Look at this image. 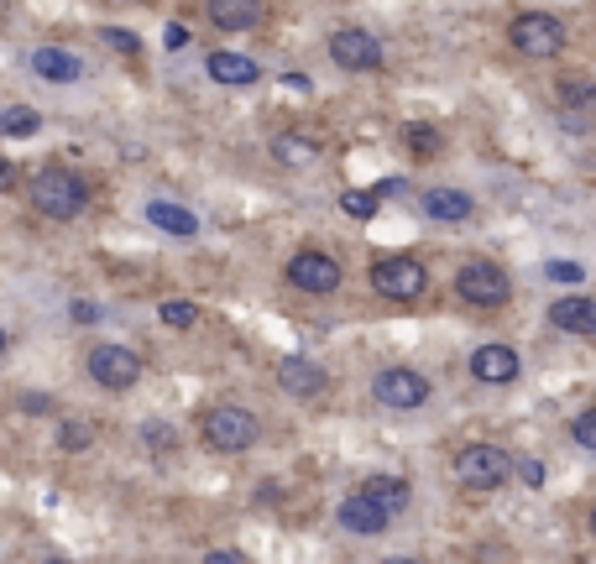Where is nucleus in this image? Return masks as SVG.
<instances>
[{"label": "nucleus", "instance_id": "f257e3e1", "mask_svg": "<svg viewBox=\"0 0 596 564\" xmlns=\"http://www.w3.org/2000/svg\"><path fill=\"white\" fill-rule=\"evenodd\" d=\"M32 204H37V215H48V220H74L89 204V178L74 168H42L32 178Z\"/></svg>", "mask_w": 596, "mask_h": 564}, {"label": "nucleus", "instance_id": "f03ea898", "mask_svg": "<svg viewBox=\"0 0 596 564\" xmlns=\"http://www.w3.org/2000/svg\"><path fill=\"white\" fill-rule=\"evenodd\" d=\"M257 434H262L257 413H246V408H236V403H220V408L204 413V444H210V450H220V455L251 450V444H257Z\"/></svg>", "mask_w": 596, "mask_h": 564}, {"label": "nucleus", "instance_id": "7ed1b4c3", "mask_svg": "<svg viewBox=\"0 0 596 564\" xmlns=\"http://www.w3.org/2000/svg\"><path fill=\"white\" fill-rule=\"evenodd\" d=\"M508 37H513V47H518L523 58H539V63L565 53V21L549 16V11H523V16H513Z\"/></svg>", "mask_w": 596, "mask_h": 564}, {"label": "nucleus", "instance_id": "20e7f679", "mask_svg": "<svg viewBox=\"0 0 596 564\" xmlns=\"http://www.w3.org/2000/svg\"><path fill=\"white\" fill-rule=\"evenodd\" d=\"M455 293H461L471 309H502V303L513 298V277L497 262H461V272H455Z\"/></svg>", "mask_w": 596, "mask_h": 564}, {"label": "nucleus", "instance_id": "39448f33", "mask_svg": "<svg viewBox=\"0 0 596 564\" xmlns=\"http://www.w3.org/2000/svg\"><path fill=\"white\" fill-rule=\"evenodd\" d=\"M450 470H455V481H461L466 491H497L502 481L513 476V460L502 455L497 444H466Z\"/></svg>", "mask_w": 596, "mask_h": 564}, {"label": "nucleus", "instance_id": "423d86ee", "mask_svg": "<svg viewBox=\"0 0 596 564\" xmlns=\"http://www.w3.org/2000/svg\"><path fill=\"white\" fill-rule=\"evenodd\" d=\"M429 376L424 371H414V366H387V371H377L372 376V397L382 408H393V413H414V408H424L429 403Z\"/></svg>", "mask_w": 596, "mask_h": 564}, {"label": "nucleus", "instance_id": "0eeeda50", "mask_svg": "<svg viewBox=\"0 0 596 564\" xmlns=\"http://www.w3.org/2000/svg\"><path fill=\"white\" fill-rule=\"evenodd\" d=\"M372 288L393 303H408L429 288V272H424V262H414V256H382V262H372Z\"/></svg>", "mask_w": 596, "mask_h": 564}, {"label": "nucleus", "instance_id": "6e6552de", "mask_svg": "<svg viewBox=\"0 0 596 564\" xmlns=\"http://www.w3.org/2000/svg\"><path fill=\"white\" fill-rule=\"evenodd\" d=\"M288 282L298 293L325 298V293H335L340 282H346V272H340V262L325 256V251H298V256H288Z\"/></svg>", "mask_w": 596, "mask_h": 564}, {"label": "nucleus", "instance_id": "1a4fd4ad", "mask_svg": "<svg viewBox=\"0 0 596 564\" xmlns=\"http://www.w3.org/2000/svg\"><path fill=\"white\" fill-rule=\"evenodd\" d=\"M84 366H89V376H95L100 387H110V392H126V387H136V376H142V356H136V350H126V345H95Z\"/></svg>", "mask_w": 596, "mask_h": 564}, {"label": "nucleus", "instance_id": "9d476101", "mask_svg": "<svg viewBox=\"0 0 596 564\" xmlns=\"http://www.w3.org/2000/svg\"><path fill=\"white\" fill-rule=\"evenodd\" d=\"M330 58L335 68H346V74H372V68H382V42L372 32H361V27H340L330 37Z\"/></svg>", "mask_w": 596, "mask_h": 564}, {"label": "nucleus", "instance_id": "9b49d317", "mask_svg": "<svg viewBox=\"0 0 596 564\" xmlns=\"http://www.w3.org/2000/svg\"><path fill=\"white\" fill-rule=\"evenodd\" d=\"M518 371H523V361H518L513 345H481V350H471V376H476V382H487V387L518 382Z\"/></svg>", "mask_w": 596, "mask_h": 564}, {"label": "nucleus", "instance_id": "f8f14e48", "mask_svg": "<svg viewBox=\"0 0 596 564\" xmlns=\"http://www.w3.org/2000/svg\"><path fill=\"white\" fill-rule=\"evenodd\" d=\"M335 523H340V533H351V538H377V533H387V523H393V517H387L372 497H346L335 507Z\"/></svg>", "mask_w": 596, "mask_h": 564}, {"label": "nucleus", "instance_id": "ddd939ff", "mask_svg": "<svg viewBox=\"0 0 596 564\" xmlns=\"http://www.w3.org/2000/svg\"><path fill=\"white\" fill-rule=\"evenodd\" d=\"M32 74L42 84H79L84 79V58L68 53V47H37V53H32Z\"/></svg>", "mask_w": 596, "mask_h": 564}, {"label": "nucleus", "instance_id": "4468645a", "mask_svg": "<svg viewBox=\"0 0 596 564\" xmlns=\"http://www.w3.org/2000/svg\"><path fill=\"white\" fill-rule=\"evenodd\" d=\"M278 387L288 397H319L325 392V366H314L309 356H288L278 361Z\"/></svg>", "mask_w": 596, "mask_h": 564}, {"label": "nucleus", "instance_id": "2eb2a0df", "mask_svg": "<svg viewBox=\"0 0 596 564\" xmlns=\"http://www.w3.org/2000/svg\"><path fill=\"white\" fill-rule=\"evenodd\" d=\"M549 324L565 329V335H596V303L570 293V298H555L549 303Z\"/></svg>", "mask_w": 596, "mask_h": 564}, {"label": "nucleus", "instance_id": "dca6fc26", "mask_svg": "<svg viewBox=\"0 0 596 564\" xmlns=\"http://www.w3.org/2000/svg\"><path fill=\"white\" fill-rule=\"evenodd\" d=\"M429 220H445V225H461L476 215V199L466 194V188H429V194L419 199Z\"/></svg>", "mask_w": 596, "mask_h": 564}, {"label": "nucleus", "instance_id": "f3484780", "mask_svg": "<svg viewBox=\"0 0 596 564\" xmlns=\"http://www.w3.org/2000/svg\"><path fill=\"white\" fill-rule=\"evenodd\" d=\"M147 220L157 230H168L173 241H194V235H199V215H194V209L168 204V199H147Z\"/></svg>", "mask_w": 596, "mask_h": 564}, {"label": "nucleus", "instance_id": "a211bd4d", "mask_svg": "<svg viewBox=\"0 0 596 564\" xmlns=\"http://www.w3.org/2000/svg\"><path fill=\"white\" fill-rule=\"evenodd\" d=\"M204 74H210L215 84H231V89H241V84H257V79H262V63H251L246 53H210V63H204Z\"/></svg>", "mask_w": 596, "mask_h": 564}, {"label": "nucleus", "instance_id": "6ab92c4d", "mask_svg": "<svg viewBox=\"0 0 596 564\" xmlns=\"http://www.w3.org/2000/svg\"><path fill=\"white\" fill-rule=\"evenodd\" d=\"M204 11L220 32H251L262 21V0H210Z\"/></svg>", "mask_w": 596, "mask_h": 564}, {"label": "nucleus", "instance_id": "aec40b11", "mask_svg": "<svg viewBox=\"0 0 596 564\" xmlns=\"http://www.w3.org/2000/svg\"><path fill=\"white\" fill-rule=\"evenodd\" d=\"M361 497H372V502H377L387 517H398V512L408 507V497H414V486H408L403 476H366Z\"/></svg>", "mask_w": 596, "mask_h": 564}, {"label": "nucleus", "instance_id": "412c9836", "mask_svg": "<svg viewBox=\"0 0 596 564\" xmlns=\"http://www.w3.org/2000/svg\"><path fill=\"white\" fill-rule=\"evenodd\" d=\"M272 157H278L283 168H309V162H314V141L283 131V136H272Z\"/></svg>", "mask_w": 596, "mask_h": 564}, {"label": "nucleus", "instance_id": "4be33fe9", "mask_svg": "<svg viewBox=\"0 0 596 564\" xmlns=\"http://www.w3.org/2000/svg\"><path fill=\"white\" fill-rule=\"evenodd\" d=\"M42 131V115L32 105H11L0 110V136H37Z\"/></svg>", "mask_w": 596, "mask_h": 564}, {"label": "nucleus", "instance_id": "5701e85b", "mask_svg": "<svg viewBox=\"0 0 596 564\" xmlns=\"http://www.w3.org/2000/svg\"><path fill=\"white\" fill-rule=\"evenodd\" d=\"M157 319H163L168 329H194L204 314H199V303H189V298H168L163 309H157Z\"/></svg>", "mask_w": 596, "mask_h": 564}, {"label": "nucleus", "instance_id": "b1692460", "mask_svg": "<svg viewBox=\"0 0 596 564\" xmlns=\"http://www.w3.org/2000/svg\"><path fill=\"white\" fill-rule=\"evenodd\" d=\"M340 209H346L351 220H372L377 215V194L372 188H346V194H340Z\"/></svg>", "mask_w": 596, "mask_h": 564}, {"label": "nucleus", "instance_id": "393cba45", "mask_svg": "<svg viewBox=\"0 0 596 564\" xmlns=\"http://www.w3.org/2000/svg\"><path fill=\"white\" fill-rule=\"evenodd\" d=\"M89 444H95V429H89V423H63L58 429V450H68V455L89 450Z\"/></svg>", "mask_w": 596, "mask_h": 564}, {"label": "nucleus", "instance_id": "a878e982", "mask_svg": "<svg viewBox=\"0 0 596 564\" xmlns=\"http://www.w3.org/2000/svg\"><path fill=\"white\" fill-rule=\"evenodd\" d=\"M403 136H408V152H414V157L440 152V131H434V126H408Z\"/></svg>", "mask_w": 596, "mask_h": 564}, {"label": "nucleus", "instance_id": "bb28decb", "mask_svg": "<svg viewBox=\"0 0 596 564\" xmlns=\"http://www.w3.org/2000/svg\"><path fill=\"white\" fill-rule=\"evenodd\" d=\"M110 47H116V53H126V58H142V37H136V32H126V27H105L100 32Z\"/></svg>", "mask_w": 596, "mask_h": 564}, {"label": "nucleus", "instance_id": "cd10ccee", "mask_svg": "<svg viewBox=\"0 0 596 564\" xmlns=\"http://www.w3.org/2000/svg\"><path fill=\"white\" fill-rule=\"evenodd\" d=\"M570 434H576L581 450H596V408H586L576 423H570Z\"/></svg>", "mask_w": 596, "mask_h": 564}, {"label": "nucleus", "instance_id": "c85d7f7f", "mask_svg": "<svg viewBox=\"0 0 596 564\" xmlns=\"http://www.w3.org/2000/svg\"><path fill=\"white\" fill-rule=\"evenodd\" d=\"M142 439L152 444V450H173V429H168V423H142Z\"/></svg>", "mask_w": 596, "mask_h": 564}, {"label": "nucleus", "instance_id": "c756f323", "mask_svg": "<svg viewBox=\"0 0 596 564\" xmlns=\"http://www.w3.org/2000/svg\"><path fill=\"white\" fill-rule=\"evenodd\" d=\"M189 37H194V32L183 27V21H173V27L163 32V47H168V53H183V47H189Z\"/></svg>", "mask_w": 596, "mask_h": 564}, {"label": "nucleus", "instance_id": "7c9ffc66", "mask_svg": "<svg viewBox=\"0 0 596 564\" xmlns=\"http://www.w3.org/2000/svg\"><path fill=\"white\" fill-rule=\"evenodd\" d=\"M549 277H555V282H581L586 272H581L576 262H549Z\"/></svg>", "mask_w": 596, "mask_h": 564}, {"label": "nucleus", "instance_id": "2f4dec72", "mask_svg": "<svg viewBox=\"0 0 596 564\" xmlns=\"http://www.w3.org/2000/svg\"><path fill=\"white\" fill-rule=\"evenodd\" d=\"M21 408H27V413H53L58 403H53V397H42V392H27V397H21Z\"/></svg>", "mask_w": 596, "mask_h": 564}, {"label": "nucleus", "instance_id": "473e14b6", "mask_svg": "<svg viewBox=\"0 0 596 564\" xmlns=\"http://www.w3.org/2000/svg\"><path fill=\"white\" fill-rule=\"evenodd\" d=\"M68 314H74L79 324H95V319H100V309H95L89 298H74V309H68Z\"/></svg>", "mask_w": 596, "mask_h": 564}, {"label": "nucleus", "instance_id": "72a5a7b5", "mask_svg": "<svg viewBox=\"0 0 596 564\" xmlns=\"http://www.w3.org/2000/svg\"><path fill=\"white\" fill-rule=\"evenodd\" d=\"M11 188H16V162L0 157V194H11Z\"/></svg>", "mask_w": 596, "mask_h": 564}, {"label": "nucleus", "instance_id": "f704fd0d", "mask_svg": "<svg viewBox=\"0 0 596 564\" xmlns=\"http://www.w3.org/2000/svg\"><path fill=\"white\" fill-rule=\"evenodd\" d=\"M523 481L539 486V481H544V465H539V460H523Z\"/></svg>", "mask_w": 596, "mask_h": 564}, {"label": "nucleus", "instance_id": "c9c22d12", "mask_svg": "<svg viewBox=\"0 0 596 564\" xmlns=\"http://www.w3.org/2000/svg\"><path fill=\"white\" fill-rule=\"evenodd\" d=\"M210 564H241V554H236V549H215Z\"/></svg>", "mask_w": 596, "mask_h": 564}, {"label": "nucleus", "instance_id": "e433bc0d", "mask_svg": "<svg viewBox=\"0 0 596 564\" xmlns=\"http://www.w3.org/2000/svg\"><path fill=\"white\" fill-rule=\"evenodd\" d=\"M6 345H11V340H6V329H0V356H6Z\"/></svg>", "mask_w": 596, "mask_h": 564}]
</instances>
